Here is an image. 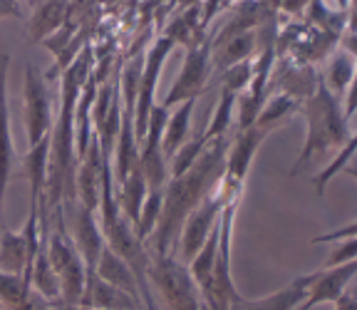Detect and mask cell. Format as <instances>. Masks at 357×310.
I'll list each match as a JSON object with an SVG mask.
<instances>
[{"label":"cell","mask_w":357,"mask_h":310,"mask_svg":"<svg viewBox=\"0 0 357 310\" xmlns=\"http://www.w3.org/2000/svg\"><path fill=\"white\" fill-rule=\"evenodd\" d=\"M67 20V0H38L28 17V38L40 45Z\"/></svg>","instance_id":"obj_15"},{"label":"cell","mask_w":357,"mask_h":310,"mask_svg":"<svg viewBox=\"0 0 357 310\" xmlns=\"http://www.w3.org/2000/svg\"><path fill=\"white\" fill-rule=\"evenodd\" d=\"M216 246H218V221L213 223L206 241L201 244V249L196 251V256L189 260V273L196 281V286H204V283L208 281V276H211L213 258H216Z\"/></svg>","instance_id":"obj_24"},{"label":"cell","mask_w":357,"mask_h":310,"mask_svg":"<svg viewBox=\"0 0 357 310\" xmlns=\"http://www.w3.org/2000/svg\"><path fill=\"white\" fill-rule=\"evenodd\" d=\"M357 263L350 260V263H342V266L335 268H323V271H315V278L307 286V295L296 310H310L315 305L323 303H335L337 295L345 293V288L350 286V281L355 278Z\"/></svg>","instance_id":"obj_11"},{"label":"cell","mask_w":357,"mask_h":310,"mask_svg":"<svg viewBox=\"0 0 357 310\" xmlns=\"http://www.w3.org/2000/svg\"><path fill=\"white\" fill-rule=\"evenodd\" d=\"M176 45L169 38L159 35L149 43L144 52V65H142V78H139V89H137V110H134V134H137V142L142 145V139L146 134V122H149V112L156 105V84L162 78L164 62L172 55V50Z\"/></svg>","instance_id":"obj_6"},{"label":"cell","mask_w":357,"mask_h":310,"mask_svg":"<svg viewBox=\"0 0 357 310\" xmlns=\"http://www.w3.org/2000/svg\"><path fill=\"white\" fill-rule=\"evenodd\" d=\"M298 112L305 117L307 132H305V145L301 149V156H298V161L290 169V177H296L301 169H305L307 161L315 154H325L333 147H345L355 137L350 122L342 117L340 100L325 87L320 75H318V84H315V92L307 100L301 102Z\"/></svg>","instance_id":"obj_2"},{"label":"cell","mask_w":357,"mask_h":310,"mask_svg":"<svg viewBox=\"0 0 357 310\" xmlns=\"http://www.w3.org/2000/svg\"><path fill=\"white\" fill-rule=\"evenodd\" d=\"M67 216L73 219V231H70V236H73L79 258L84 260L87 276H95L97 260H100L102 246H105V236H102V228L97 226L95 211L84 209V206L77 201Z\"/></svg>","instance_id":"obj_9"},{"label":"cell","mask_w":357,"mask_h":310,"mask_svg":"<svg viewBox=\"0 0 357 310\" xmlns=\"http://www.w3.org/2000/svg\"><path fill=\"white\" fill-rule=\"evenodd\" d=\"M25 127H28V145L35 147L43 137H47L52 129V110L50 94L45 84V75L35 65H25Z\"/></svg>","instance_id":"obj_7"},{"label":"cell","mask_w":357,"mask_h":310,"mask_svg":"<svg viewBox=\"0 0 357 310\" xmlns=\"http://www.w3.org/2000/svg\"><path fill=\"white\" fill-rule=\"evenodd\" d=\"M253 30L234 35V38L223 40V43H218V45H211V70L223 73V70H229L236 62L253 57V52H256V33H253Z\"/></svg>","instance_id":"obj_18"},{"label":"cell","mask_w":357,"mask_h":310,"mask_svg":"<svg viewBox=\"0 0 357 310\" xmlns=\"http://www.w3.org/2000/svg\"><path fill=\"white\" fill-rule=\"evenodd\" d=\"M355 253H357L355 236H350L340 249L330 253V258L325 260V268H335V266H342V263H350V260H355Z\"/></svg>","instance_id":"obj_27"},{"label":"cell","mask_w":357,"mask_h":310,"mask_svg":"<svg viewBox=\"0 0 357 310\" xmlns=\"http://www.w3.org/2000/svg\"><path fill=\"white\" fill-rule=\"evenodd\" d=\"M355 78H357L355 75V60H352L350 52H337V55H333V60L328 62V70L320 75L323 84L335 94V97H337V100L345 94L347 84H350Z\"/></svg>","instance_id":"obj_23"},{"label":"cell","mask_w":357,"mask_h":310,"mask_svg":"<svg viewBox=\"0 0 357 310\" xmlns=\"http://www.w3.org/2000/svg\"><path fill=\"white\" fill-rule=\"evenodd\" d=\"M208 78H211V35H206L199 45H191L184 50L181 73L169 87L162 107L172 110L186 100H199L206 89Z\"/></svg>","instance_id":"obj_5"},{"label":"cell","mask_w":357,"mask_h":310,"mask_svg":"<svg viewBox=\"0 0 357 310\" xmlns=\"http://www.w3.org/2000/svg\"><path fill=\"white\" fill-rule=\"evenodd\" d=\"M223 204H226V201H223L221 196L216 194V189H213L211 194L204 196V201H201L189 216L184 219L181 231H178V236H181V258H184V263H189V260L196 256V251L201 249V244L206 241L208 231H211L213 223L218 221V214H221Z\"/></svg>","instance_id":"obj_8"},{"label":"cell","mask_w":357,"mask_h":310,"mask_svg":"<svg viewBox=\"0 0 357 310\" xmlns=\"http://www.w3.org/2000/svg\"><path fill=\"white\" fill-rule=\"evenodd\" d=\"M0 17H20V6L13 0H0Z\"/></svg>","instance_id":"obj_30"},{"label":"cell","mask_w":357,"mask_h":310,"mask_svg":"<svg viewBox=\"0 0 357 310\" xmlns=\"http://www.w3.org/2000/svg\"><path fill=\"white\" fill-rule=\"evenodd\" d=\"M271 80H275L280 94H288L296 102H303L315 92L318 73L310 62H293V65H280V70L271 75Z\"/></svg>","instance_id":"obj_14"},{"label":"cell","mask_w":357,"mask_h":310,"mask_svg":"<svg viewBox=\"0 0 357 310\" xmlns=\"http://www.w3.org/2000/svg\"><path fill=\"white\" fill-rule=\"evenodd\" d=\"M238 201L241 199L223 204L221 214H218L216 258H213V268L208 281L204 286H199V293H201L199 310H229L231 298L238 293L234 281H231V238H234V221H236V211H238Z\"/></svg>","instance_id":"obj_4"},{"label":"cell","mask_w":357,"mask_h":310,"mask_svg":"<svg viewBox=\"0 0 357 310\" xmlns=\"http://www.w3.org/2000/svg\"><path fill=\"white\" fill-rule=\"evenodd\" d=\"M149 288L154 298H159L162 310H199L201 293L189 268L176 260L172 253L149 251Z\"/></svg>","instance_id":"obj_3"},{"label":"cell","mask_w":357,"mask_h":310,"mask_svg":"<svg viewBox=\"0 0 357 310\" xmlns=\"http://www.w3.org/2000/svg\"><path fill=\"white\" fill-rule=\"evenodd\" d=\"M194 105H196V100H186V102H181V105H176L174 112H169L167 122H164V132H162V152L167 161L172 159L174 152L189 139V124H191Z\"/></svg>","instance_id":"obj_19"},{"label":"cell","mask_w":357,"mask_h":310,"mask_svg":"<svg viewBox=\"0 0 357 310\" xmlns=\"http://www.w3.org/2000/svg\"><path fill=\"white\" fill-rule=\"evenodd\" d=\"M234 107H236V92L221 87L218 102H216V107L211 110V115H208L206 127L201 129L206 142L221 137V134H229L231 129H234Z\"/></svg>","instance_id":"obj_21"},{"label":"cell","mask_w":357,"mask_h":310,"mask_svg":"<svg viewBox=\"0 0 357 310\" xmlns=\"http://www.w3.org/2000/svg\"><path fill=\"white\" fill-rule=\"evenodd\" d=\"M315 273H305V276H298L296 281H290L285 288H280L278 293L266 295V298H243L241 293H236L231 298L229 310H296L298 305L305 300L307 286L312 283Z\"/></svg>","instance_id":"obj_12"},{"label":"cell","mask_w":357,"mask_h":310,"mask_svg":"<svg viewBox=\"0 0 357 310\" xmlns=\"http://www.w3.org/2000/svg\"><path fill=\"white\" fill-rule=\"evenodd\" d=\"M95 276H100L102 281H107L109 286H114V288L124 290L127 295H132V298L142 300V293H139V283H137V278H134L132 268L124 263L122 258H119L114 251L109 249V246H102V253H100V260H97V268H95Z\"/></svg>","instance_id":"obj_16"},{"label":"cell","mask_w":357,"mask_h":310,"mask_svg":"<svg viewBox=\"0 0 357 310\" xmlns=\"http://www.w3.org/2000/svg\"><path fill=\"white\" fill-rule=\"evenodd\" d=\"M13 3H17V6H20V3H25V0H13Z\"/></svg>","instance_id":"obj_32"},{"label":"cell","mask_w":357,"mask_h":310,"mask_svg":"<svg viewBox=\"0 0 357 310\" xmlns=\"http://www.w3.org/2000/svg\"><path fill=\"white\" fill-rule=\"evenodd\" d=\"M330 8H333V13L337 10V13H345V10H350L352 8V0H325Z\"/></svg>","instance_id":"obj_31"},{"label":"cell","mask_w":357,"mask_h":310,"mask_svg":"<svg viewBox=\"0 0 357 310\" xmlns=\"http://www.w3.org/2000/svg\"><path fill=\"white\" fill-rule=\"evenodd\" d=\"M335 310H357V300H355V295L352 293H340L337 295V300H335Z\"/></svg>","instance_id":"obj_29"},{"label":"cell","mask_w":357,"mask_h":310,"mask_svg":"<svg viewBox=\"0 0 357 310\" xmlns=\"http://www.w3.org/2000/svg\"><path fill=\"white\" fill-rule=\"evenodd\" d=\"M82 308H97V310H142L144 303L132 295H127L124 290L114 288L107 281H102L100 276H87L84 283V295L79 300Z\"/></svg>","instance_id":"obj_13"},{"label":"cell","mask_w":357,"mask_h":310,"mask_svg":"<svg viewBox=\"0 0 357 310\" xmlns=\"http://www.w3.org/2000/svg\"><path fill=\"white\" fill-rule=\"evenodd\" d=\"M355 233H357L355 223H350V226H345L342 231L325 233V236H315V238L310 241V244H330V241H337V238H350V236H355Z\"/></svg>","instance_id":"obj_28"},{"label":"cell","mask_w":357,"mask_h":310,"mask_svg":"<svg viewBox=\"0 0 357 310\" xmlns=\"http://www.w3.org/2000/svg\"><path fill=\"white\" fill-rule=\"evenodd\" d=\"M114 196H117L119 214H122L134 228L137 221H139L142 206H144V199H146V182H144V174H142L139 164L134 166L132 172L127 174V179L114 189Z\"/></svg>","instance_id":"obj_17"},{"label":"cell","mask_w":357,"mask_h":310,"mask_svg":"<svg viewBox=\"0 0 357 310\" xmlns=\"http://www.w3.org/2000/svg\"><path fill=\"white\" fill-rule=\"evenodd\" d=\"M28 266V244L22 231H0V271L22 276Z\"/></svg>","instance_id":"obj_20"},{"label":"cell","mask_w":357,"mask_h":310,"mask_svg":"<svg viewBox=\"0 0 357 310\" xmlns=\"http://www.w3.org/2000/svg\"><path fill=\"white\" fill-rule=\"evenodd\" d=\"M355 152H357V137H352L350 142H347L345 147L340 149V154L335 156L333 161H330L328 166H325L323 172L318 174V177L312 179V186H315V194L318 196H325V189H328L330 179L335 177V174H340L345 166L352 164V159H355ZM350 174H355V169L350 166Z\"/></svg>","instance_id":"obj_25"},{"label":"cell","mask_w":357,"mask_h":310,"mask_svg":"<svg viewBox=\"0 0 357 310\" xmlns=\"http://www.w3.org/2000/svg\"><path fill=\"white\" fill-rule=\"evenodd\" d=\"M298 107H301V102H296L293 97H288V94H280V92L268 94L253 124L266 129V132H273V129L278 127L280 122H285L293 112H298Z\"/></svg>","instance_id":"obj_22"},{"label":"cell","mask_w":357,"mask_h":310,"mask_svg":"<svg viewBox=\"0 0 357 310\" xmlns=\"http://www.w3.org/2000/svg\"><path fill=\"white\" fill-rule=\"evenodd\" d=\"M234 132L236 129H231L229 134H221V137L211 139L204 147V152L199 154V159L181 177H169L167 186H164V201H162L159 221H156L149 241L144 244L149 251L172 253V246L176 244V236L181 231L184 219L221 182L223 169H226V152H229Z\"/></svg>","instance_id":"obj_1"},{"label":"cell","mask_w":357,"mask_h":310,"mask_svg":"<svg viewBox=\"0 0 357 310\" xmlns=\"http://www.w3.org/2000/svg\"><path fill=\"white\" fill-rule=\"evenodd\" d=\"M8 70H10V55H0V214L6 201V189L10 182L13 166L17 161L15 145L10 137V107H8Z\"/></svg>","instance_id":"obj_10"},{"label":"cell","mask_w":357,"mask_h":310,"mask_svg":"<svg viewBox=\"0 0 357 310\" xmlns=\"http://www.w3.org/2000/svg\"><path fill=\"white\" fill-rule=\"evenodd\" d=\"M251 78H253V57H248V60H241V62H236V65H231L229 70H223L221 87L241 94L251 84Z\"/></svg>","instance_id":"obj_26"}]
</instances>
